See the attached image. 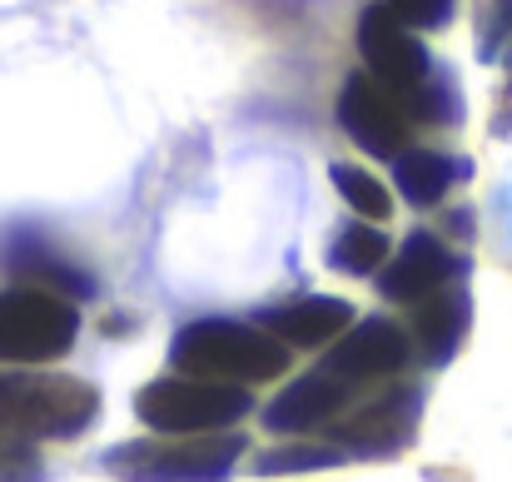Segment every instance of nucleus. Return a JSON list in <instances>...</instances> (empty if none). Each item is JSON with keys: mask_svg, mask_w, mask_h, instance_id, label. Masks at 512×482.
<instances>
[{"mask_svg": "<svg viewBox=\"0 0 512 482\" xmlns=\"http://www.w3.org/2000/svg\"><path fill=\"white\" fill-rule=\"evenodd\" d=\"M174 368L184 378H209V383H264L289 368V348L264 333L259 323L234 319H194L174 333L170 348Z\"/></svg>", "mask_w": 512, "mask_h": 482, "instance_id": "f257e3e1", "label": "nucleus"}, {"mask_svg": "<svg viewBox=\"0 0 512 482\" xmlns=\"http://www.w3.org/2000/svg\"><path fill=\"white\" fill-rule=\"evenodd\" d=\"M100 418V393L65 373H0V423L25 438H80Z\"/></svg>", "mask_w": 512, "mask_h": 482, "instance_id": "f03ea898", "label": "nucleus"}, {"mask_svg": "<svg viewBox=\"0 0 512 482\" xmlns=\"http://www.w3.org/2000/svg\"><path fill=\"white\" fill-rule=\"evenodd\" d=\"M244 433H189V438H135L105 453V473L120 482H224L244 458Z\"/></svg>", "mask_w": 512, "mask_h": 482, "instance_id": "7ed1b4c3", "label": "nucleus"}, {"mask_svg": "<svg viewBox=\"0 0 512 482\" xmlns=\"http://www.w3.org/2000/svg\"><path fill=\"white\" fill-rule=\"evenodd\" d=\"M249 408L254 398L239 383H209V378H184V373L155 378L135 393L140 423H150V433H174V438L234 428Z\"/></svg>", "mask_w": 512, "mask_h": 482, "instance_id": "20e7f679", "label": "nucleus"}, {"mask_svg": "<svg viewBox=\"0 0 512 482\" xmlns=\"http://www.w3.org/2000/svg\"><path fill=\"white\" fill-rule=\"evenodd\" d=\"M80 338V314L70 299L45 289H10L0 294V363L35 368L70 353Z\"/></svg>", "mask_w": 512, "mask_h": 482, "instance_id": "39448f33", "label": "nucleus"}, {"mask_svg": "<svg viewBox=\"0 0 512 482\" xmlns=\"http://www.w3.org/2000/svg\"><path fill=\"white\" fill-rule=\"evenodd\" d=\"M358 55H363V65H368V80L373 85H383L398 105H403V115L413 120V105H418V95H423V85H428V75H433V55L418 45V35L388 10V5H368L363 15H358Z\"/></svg>", "mask_w": 512, "mask_h": 482, "instance_id": "423d86ee", "label": "nucleus"}, {"mask_svg": "<svg viewBox=\"0 0 512 482\" xmlns=\"http://www.w3.org/2000/svg\"><path fill=\"white\" fill-rule=\"evenodd\" d=\"M418 418H423V393L413 383H403V388L363 403L358 413H348L329 438L343 458H398L413 443Z\"/></svg>", "mask_w": 512, "mask_h": 482, "instance_id": "0eeeda50", "label": "nucleus"}, {"mask_svg": "<svg viewBox=\"0 0 512 482\" xmlns=\"http://www.w3.org/2000/svg\"><path fill=\"white\" fill-rule=\"evenodd\" d=\"M339 130L373 160H398L408 150L413 120L403 115V105L373 85L368 75H348L339 90Z\"/></svg>", "mask_w": 512, "mask_h": 482, "instance_id": "6e6552de", "label": "nucleus"}, {"mask_svg": "<svg viewBox=\"0 0 512 482\" xmlns=\"http://www.w3.org/2000/svg\"><path fill=\"white\" fill-rule=\"evenodd\" d=\"M408 363V333L388 319H363L353 323L343 338H334V348L324 353V373L343 378L348 388L358 383H373V378H388Z\"/></svg>", "mask_w": 512, "mask_h": 482, "instance_id": "1a4fd4ad", "label": "nucleus"}, {"mask_svg": "<svg viewBox=\"0 0 512 482\" xmlns=\"http://www.w3.org/2000/svg\"><path fill=\"white\" fill-rule=\"evenodd\" d=\"M463 269H468V264H463L458 254H448L438 234H408V244H403V249L388 259V269L378 274V289H383V299H393V304H423L428 294L448 289Z\"/></svg>", "mask_w": 512, "mask_h": 482, "instance_id": "9d476101", "label": "nucleus"}, {"mask_svg": "<svg viewBox=\"0 0 512 482\" xmlns=\"http://www.w3.org/2000/svg\"><path fill=\"white\" fill-rule=\"evenodd\" d=\"M0 264H5L10 274L30 279V289L60 294V299H70V304H80V299L95 294V279H90L80 264H70L55 244H45V234H35V229H10L5 244H0Z\"/></svg>", "mask_w": 512, "mask_h": 482, "instance_id": "9b49d317", "label": "nucleus"}, {"mask_svg": "<svg viewBox=\"0 0 512 482\" xmlns=\"http://www.w3.org/2000/svg\"><path fill=\"white\" fill-rule=\"evenodd\" d=\"M348 398H353V388H348L343 378L314 368V373L294 378V383L264 408V428H269V433H309V428H324V423L339 418V408H348Z\"/></svg>", "mask_w": 512, "mask_h": 482, "instance_id": "f8f14e48", "label": "nucleus"}, {"mask_svg": "<svg viewBox=\"0 0 512 482\" xmlns=\"http://www.w3.org/2000/svg\"><path fill=\"white\" fill-rule=\"evenodd\" d=\"M259 328L274 333L284 348H319V343H334L353 328V304L329 299V294H309V299H294V304L259 314Z\"/></svg>", "mask_w": 512, "mask_h": 482, "instance_id": "ddd939ff", "label": "nucleus"}, {"mask_svg": "<svg viewBox=\"0 0 512 482\" xmlns=\"http://www.w3.org/2000/svg\"><path fill=\"white\" fill-rule=\"evenodd\" d=\"M413 309H418V314H413V328H418V353H423V363H433V368L453 363V353H458V343H463V333H468V319H473L468 289L448 284V289L428 294V299L413 304Z\"/></svg>", "mask_w": 512, "mask_h": 482, "instance_id": "4468645a", "label": "nucleus"}, {"mask_svg": "<svg viewBox=\"0 0 512 482\" xmlns=\"http://www.w3.org/2000/svg\"><path fill=\"white\" fill-rule=\"evenodd\" d=\"M468 174H473V164L448 160V155H438V150H403V155L393 160L398 194H403L408 204H418V209L438 204V199H443L458 179H468Z\"/></svg>", "mask_w": 512, "mask_h": 482, "instance_id": "2eb2a0df", "label": "nucleus"}, {"mask_svg": "<svg viewBox=\"0 0 512 482\" xmlns=\"http://www.w3.org/2000/svg\"><path fill=\"white\" fill-rule=\"evenodd\" d=\"M388 264V234L378 224H348L329 244V269L339 274H378Z\"/></svg>", "mask_w": 512, "mask_h": 482, "instance_id": "dca6fc26", "label": "nucleus"}, {"mask_svg": "<svg viewBox=\"0 0 512 482\" xmlns=\"http://www.w3.org/2000/svg\"><path fill=\"white\" fill-rule=\"evenodd\" d=\"M329 174H334V189L343 194V204H348L353 214H363V219H373V224H383V219L393 214L388 189H383L368 169H358V164H334Z\"/></svg>", "mask_w": 512, "mask_h": 482, "instance_id": "f3484780", "label": "nucleus"}, {"mask_svg": "<svg viewBox=\"0 0 512 482\" xmlns=\"http://www.w3.org/2000/svg\"><path fill=\"white\" fill-rule=\"evenodd\" d=\"M413 120H428V125H458L463 120V100H458V80L448 65H433L418 105H413Z\"/></svg>", "mask_w": 512, "mask_h": 482, "instance_id": "a211bd4d", "label": "nucleus"}, {"mask_svg": "<svg viewBox=\"0 0 512 482\" xmlns=\"http://www.w3.org/2000/svg\"><path fill=\"white\" fill-rule=\"evenodd\" d=\"M334 463H343V453L334 443H294V448L264 453L254 468H259L264 478H279V473H309V468H334Z\"/></svg>", "mask_w": 512, "mask_h": 482, "instance_id": "6ab92c4d", "label": "nucleus"}, {"mask_svg": "<svg viewBox=\"0 0 512 482\" xmlns=\"http://www.w3.org/2000/svg\"><path fill=\"white\" fill-rule=\"evenodd\" d=\"M473 35L478 60H498L512 40V0H473Z\"/></svg>", "mask_w": 512, "mask_h": 482, "instance_id": "aec40b11", "label": "nucleus"}, {"mask_svg": "<svg viewBox=\"0 0 512 482\" xmlns=\"http://www.w3.org/2000/svg\"><path fill=\"white\" fill-rule=\"evenodd\" d=\"M40 478H45V463H40L35 438H25L10 423H0V482H40Z\"/></svg>", "mask_w": 512, "mask_h": 482, "instance_id": "412c9836", "label": "nucleus"}, {"mask_svg": "<svg viewBox=\"0 0 512 482\" xmlns=\"http://www.w3.org/2000/svg\"><path fill=\"white\" fill-rule=\"evenodd\" d=\"M408 30H443L453 20V0H383Z\"/></svg>", "mask_w": 512, "mask_h": 482, "instance_id": "4be33fe9", "label": "nucleus"}, {"mask_svg": "<svg viewBox=\"0 0 512 482\" xmlns=\"http://www.w3.org/2000/svg\"><path fill=\"white\" fill-rule=\"evenodd\" d=\"M493 135H512V40H508V55H503V95H498Z\"/></svg>", "mask_w": 512, "mask_h": 482, "instance_id": "5701e85b", "label": "nucleus"}]
</instances>
